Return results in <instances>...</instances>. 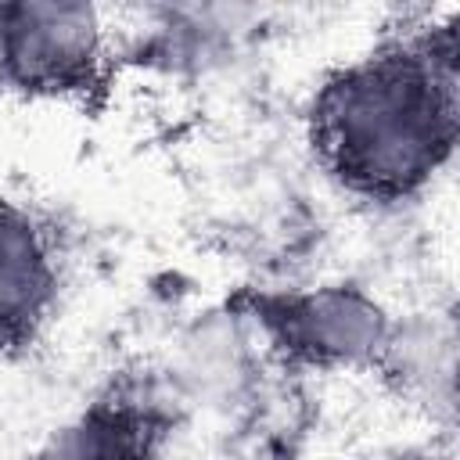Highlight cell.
<instances>
[{"label":"cell","mask_w":460,"mask_h":460,"mask_svg":"<svg viewBox=\"0 0 460 460\" xmlns=\"http://www.w3.org/2000/svg\"><path fill=\"white\" fill-rule=\"evenodd\" d=\"M65 291L58 226L32 205L0 194V359L40 345Z\"/></svg>","instance_id":"cell-5"},{"label":"cell","mask_w":460,"mask_h":460,"mask_svg":"<svg viewBox=\"0 0 460 460\" xmlns=\"http://www.w3.org/2000/svg\"><path fill=\"white\" fill-rule=\"evenodd\" d=\"M456 18H402L370 50L331 68L305 108L323 176L367 205L420 198L456 151Z\"/></svg>","instance_id":"cell-1"},{"label":"cell","mask_w":460,"mask_h":460,"mask_svg":"<svg viewBox=\"0 0 460 460\" xmlns=\"http://www.w3.org/2000/svg\"><path fill=\"white\" fill-rule=\"evenodd\" d=\"M115 86V47L90 4H0V97L101 111Z\"/></svg>","instance_id":"cell-3"},{"label":"cell","mask_w":460,"mask_h":460,"mask_svg":"<svg viewBox=\"0 0 460 460\" xmlns=\"http://www.w3.org/2000/svg\"><path fill=\"white\" fill-rule=\"evenodd\" d=\"M180 406L155 377L119 374L65 417L25 460H162Z\"/></svg>","instance_id":"cell-4"},{"label":"cell","mask_w":460,"mask_h":460,"mask_svg":"<svg viewBox=\"0 0 460 460\" xmlns=\"http://www.w3.org/2000/svg\"><path fill=\"white\" fill-rule=\"evenodd\" d=\"M234 309L255 323L273 356L305 374L381 370L399 323L359 284L244 288Z\"/></svg>","instance_id":"cell-2"}]
</instances>
